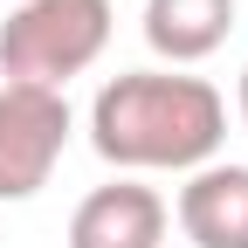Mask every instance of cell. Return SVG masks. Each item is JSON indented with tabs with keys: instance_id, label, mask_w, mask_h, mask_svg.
Returning <instances> with one entry per match:
<instances>
[{
	"instance_id": "obj_1",
	"label": "cell",
	"mask_w": 248,
	"mask_h": 248,
	"mask_svg": "<svg viewBox=\"0 0 248 248\" xmlns=\"http://www.w3.org/2000/svg\"><path fill=\"white\" fill-rule=\"evenodd\" d=\"M221 131H228V104L200 76H117L90 104V138H97V152L110 166H131V172L207 166Z\"/></svg>"
},
{
	"instance_id": "obj_2",
	"label": "cell",
	"mask_w": 248,
	"mask_h": 248,
	"mask_svg": "<svg viewBox=\"0 0 248 248\" xmlns=\"http://www.w3.org/2000/svg\"><path fill=\"white\" fill-rule=\"evenodd\" d=\"M110 42V0H28L0 28V69L14 83H69Z\"/></svg>"
},
{
	"instance_id": "obj_3",
	"label": "cell",
	"mask_w": 248,
	"mask_h": 248,
	"mask_svg": "<svg viewBox=\"0 0 248 248\" xmlns=\"http://www.w3.org/2000/svg\"><path fill=\"white\" fill-rule=\"evenodd\" d=\"M62 145H69L62 90H42V83H7L0 90V200L42 193Z\"/></svg>"
},
{
	"instance_id": "obj_4",
	"label": "cell",
	"mask_w": 248,
	"mask_h": 248,
	"mask_svg": "<svg viewBox=\"0 0 248 248\" xmlns=\"http://www.w3.org/2000/svg\"><path fill=\"white\" fill-rule=\"evenodd\" d=\"M166 241V200L152 186H97L76 221H69V248H159Z\"/></svg>"
},
{
	"instance_id": "obj_5",
	"label": "cell",
	"mask_w": 248,
	"mask_h": 248,
	"mask_svg": "<svg viewBox=\"0 0 248 248\" xmlns=\"http://www.w3.org/2000/svg\"><path fill=\"white\" fill-rule=\"evenodd\" d=\"M179 228L193 248H248V166H207L179 193Z\"/></svg>"
},
{
	"instance_id": "obj_6",
	"label": "cell",
	"mask_w": 248,
	"mask_h": 248,
	"mask_svg": "<svg viewBox=\"0 0 248 248\" xmlns=\"http://www.w3.org/2000/svg\"><path fill=\"white\" fill-rule=\"evenodd\" d=\"M234 0H145V42L172 62H200L228 42Z\"/></svg>"
},
{
	"instance_id": "obj_7",
	"label": "cell",
	"mask_w": 248,
	"mask_h": 248,
	"mask_svg": "<svg viewBox=\"0 0 248 248\" xmlns=\"http://www.w3.org/2000/svg\"><path fill=\"white\" fill-rule=\"evenodd\" d=\"M241 117H248V76H241Z\"/></svg>"
}]
</instances>
